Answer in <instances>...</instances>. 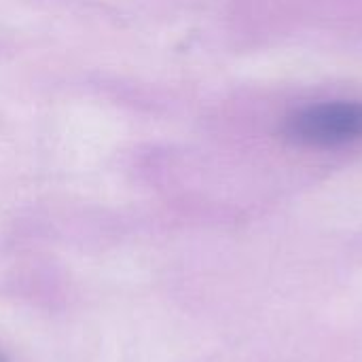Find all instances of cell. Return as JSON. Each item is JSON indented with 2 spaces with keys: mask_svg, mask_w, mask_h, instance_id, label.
Listing matches in <instances>:
<instances>
[{
  "mask_svg": "<svg viewBox=\"0 0 362 362\" xmlns=\"http://www.w3.org/2000/svg\"><path fill=\"white\" fill-rule=\"evenodd\" d=\"M284 136L308 146H339L362 138V102H325L286 119Z\"/></svg>",
  "mask_w": 362,
  "mask_h": 362,
  "instance_id": "1",
  "label": "cell"
},
{
  "mask_svg": "<svg viewBox=\"0 0 362 362\" xmlns=\"http://www.w3.org/2000/svg\"><path fill=\"white\" fill-rule=\"evenodd\" d=\"M0 362H4V358H2V356H0Z\"/></svg>",
  "mask_w": 362,
  "mask_h": 362,
  "instance_id": "2",
  "label": "cell"
}]
</instances>
